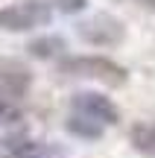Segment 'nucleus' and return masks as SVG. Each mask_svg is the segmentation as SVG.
I'll return each instance as SVG.
<instances>
[{
	"label": "nucleus",
	"mask_w": 155,
	"mask_h": 158,
	"mask_svg": "<svg viewBox=\"0 0 155 158\" xmlns=\"http://www.w3.org/2000/svg\"><path fill=\"white\" fill-rule=\"evenodd\" d=\"M59 70L64 76H85V79H97V82L108 85V88H120L126 85V68L105 56H70L59 62Z\"/></svg>",
	"instance_id": "f257e3e1"
},
{
	"label": "nucleus",
	"mask_w": 155,
	"mask_h": 158,
	"mask_svg": "<svg viewBox=\"0 0 155 158\" xmlns=\"http://www.w3.org/2000/svg\"><path fill=\"white\" fill-rule=\"evenodd\" d=\"M53 18V6L44 0H27V3H12L0 9V29L6 32H29V29L44 27Z\"/></svg>",
	"instance_id": "f03ea898"
},
{
	"label": "nucleus",
	"mask_w": 155,
	"mask_h": 158,
	"mask_svg": "<svg viewBox=\"0 0 155 158\" xmlns=\"http://www.w3.org/2000/svg\"><path fill=\"white\" fill-rule=\"evenodd\" d=\"M76 32H79L82 41H88V44H94V47H114V44H120V41L126 38L123 21H117L108 12H97L94 18L76 23Z\"/></svg>",
	"instance_id": "7ed1b4c3"
},
{
	"label": "nucleus",
	"mask_w": 155,
	"mask_h": 158,
	"mask_svg": "<svg viewBox=\"0 0 155 158\" xmlns=\"http://www.w3.org/2000/svg\"><path fill=\"white\" fill-rule=\"evenodd\" d=\"M70 108H73V111H79V114H88V117L100 120V123H105V126H114L117 120H120V114H117V106H114V102H111L108 97L91 94V91L73 94Z\"/></svg>",
	"instance_id": "20e7f679"
},
{
	"label": "nucleus",
	"mask_w": 155,
	"mask_h": 158,
	"mask_svg": "<svg viewBox=\"0 0 155 158\" xmlns=\"http://www.w3.org/2000/svg\"><path fill=\"white\" fill-rule=\"evenodd\" d=\"M0 155H6V158H62V149H53L47 143L29 141V138H9V141H3Z\"/></svg>",
	"instance_id": "39448f33"
},
{
	"label": "nucleus",
	"mask_w": 155,
	"mask_h": 158,
	"mask_svg": "<svg viewBox=\"0 0 155 158\" xmlns=\"http://www.w3.org/2000/svg\"><path fill=\"white\" fill-rule=\"evenodd\" d=\"M32 79L23 70H12V68H0V100H21L29 91Z\"/></svg>",
	"instance_id": "423d86ee"
},
{
	"label": "nucleus",
	"mask_w": 155,
	"mask_h": 158,
	"mask_svg": "<svg viewBox=\"0 0 155 158\" xmlns=\"http://www.w3.org/2000/svg\"><path fill=\"white\" fill-rule=\"evenodd\" d=\"M67 132L70 135H76V138H85V141H97V138H103V126L105 123H100V120H94V117H88V114H79V111H73L67 117Z\"/></svg>",
	"instance_id": "0eeeda50"
},
{
	"label": "nucleus",
	"mask_w": 155,
	"mask_h": 158,
	"mask_svg": "<svg viewBox=\"0 0 155 158\" xmlns=\"http://www.w3.org/2000/svg\"><path fill=\"white\" fill-rule=\"evenodd\" d=\"M27 50H29V56H35V59H59V56H64L67 44H64L62 35H44V38L29 41Z\"/></svg>",
	"instance_id": "6e6552de"
},
{
	"label": "nucleus",
	"mask_w": 155,
	"mask_h": 158,
	"mask_svg": "<svg viewBox=\"0 0 155 158\" xmlns=\"http://www.w3.org/2000/svg\"><path fill=\"white\" fill-rule=\"evenodd\" d=\"M129 141L138 152H155V123H135Z\"/></svg>",
	"instance_id": "1a4fd4ad"
},
{
	"label": "nucleus",
	"mask_w": 155,
	"mask_h": 158,
	"mask_svg": "<svg viewBox=\"0 0 155 158\" xmlns=\"http://www.w3.org/2000/svg\"><path fill=\"white\" fill-rule=\"evenodd\" d=\"M23 117V111L15 106V100H0V126H12Z\"/></svg>",
	"instance_id": "9d476101"
},
{
	"label": "nucleus",
	"mask_w": 155,
	"mask_h": 158,
	"mask_svg": "<svg viewBox=\"0 0 155 158\" xmlns=\"http://www.w3.org/2000/svg\"><path fill=\"white\" fill-rule=\"evenodd\" d=\"M53 6L59 12H64V15H76V12H82L88 6V0H53Z\"/></svg>",
	"instance_id": "9b49d317"
},
{
	"label": "nucleus",
	"mask_w": 155,
	"mask_h": 158,
	"mask_svg": "<svg viewBox=\"0 0 155 158\" xmlns=\"http://www.w3.org/2000/svg\"><path fill=\"white\" fill-rule=\"evenodd\" d=\"M138 3H144V6H149V9H155V0H138Z\"/></svg>",
	"instance_id": "f8f14e48"
}]
</instances>
